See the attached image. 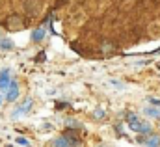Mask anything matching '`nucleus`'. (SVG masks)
I'll use <instances>...</instances> for the list:
<instances>
[{"label":"nucleus","mask_w":160,"mask_h":147,"mask_svg":"<svg viewBox=\"0 0 160 147\" xmlns=\"http://www.w3.org/2000/svg\"><path fill=\"white\" fill-rule=\"evenodd\" d=\"M9 26H11V30L21 28V26H22V21H21L19 17H11V19H9Z\"/></svg>","instance_id":"nucleus-12"},{"label":"nucleus","mask_w":160,"mask_h":147,"mask_svg":"<svg viewBox=\"0 0 160 147\" xmlns=\"http://www.w3.org/2000/svg\"><path fill=\"white\" fill-rule=\"evenodd\" d=\"M143 115H147V117H155V119H160V108H158V106H145V108H143Z\"/></svg>","instance_id":"nucleus-7"},{"label":"nucleus","mask_w":160,"mask_h":147,"mask_svg":"<svg viewBox=\"0 0 160 147\" xmlns=\"http://www.w3.org/2000/svg\"><path fill=\"white\" fill-rule=\"evenodd\" d=\"M127 127L132 130V132H138V134H151V130H153V127H151V123L147 121V119H142L138 114H127Z\"/></svg>","instance_id":"nucleus-1"},{"label":"nucleus","mask_w":160,"mask_h":147,"mask_svg":"<svg viewBox=\"0 0 160 147\" xmlns=\"http://www.w3.org/2000/svg\"><path fill=\"white\" fill-rule=\"evenodd\" d=\"M17 99H19V84L15 80H11L9 82V88H8V93H6V101L8 103H13Z\"/></svg>","instance_id":"nucleus-3"},{"label":"nucleus","mask_w":160,"mask_h":147,"mask_svg":"<svg viewBox=\"0 0 160 147\" xmlns=\"http://www.w3.org/2000/svg\"><path fill=\"white\" fill-rule=\"evenodd\" d=\"M143 144L145 147H160V134H147Z\"/></svg>","instance_id":"nucleus-6"},{"label":"nucleus","mask_w":160,"mask_h":147,"mask_svg":"<svg viewBox=\"0 0 160 147\" xmlns=\"http://www.w3.org/2000/svg\"><path fill=\"white\" fill-rule=\"evenodd\" d=\"M32 106H34V101H32V99L28 97V99H26V101L22 103V106H19V108H17V110L13 112L11 115H13V117H17V115H22V114H28V112L32 110Z\"/></svg>","instance_id":"nucleus-4"},{"label":"nucleus","mask_w":160,"mask_h":147,"mask_svg":"<svg viewBox=\"0 0 160 147\" xmlns=\"http://www.w3.org/2000/svg\"><path fill=\"white\" fill-rule=\"evenodd\" d=\"M110 84H112V86H116L118 89H123V88H125V84H123L121 80H116V78H112V80H110Z\"/></svg>","instance_id":"nucleus-15"},{"label":"nucleus","mask_w":160,"mask_h":147,"mask_svg":"<svg viewBox=\"0 0 160 147\" xmlns=\"http://www.w3.org/2000/svg\"><path fill=\"white\" fill-rule=\"evenodd\" d=\"M116 50V45L112 43V41H102L101 43V52L102 54H110V52H114Z\"/></svg>","instance_id":"nucleus-9"},{"label":"nucleus","mask_w":160,"mask_h":147,"mask_svg":"<svg viewBox=\"0 0 160 147\" xmlns=\"http://www.w3.org/2000/svg\"><path fill=\"white\" fill-rule=\"evenodd\" d=\"M116 132H118V136H123V127L121 125H116Z\"/></svg>","instance_id":"nucleus-17"},{"label":"nucleus","mask_w":160,"mask_h":147,"mask_svg":"<svg viewBox=\"0 0 160 147\" xmlns=\"http://www.w3.org/2000/svg\"><path fill=\"white\" fill-rule=\"evenodd\" d=\"M45 36H47V30H45V26H39V28H36V30L32 32V39H34L36 43L43 41V39H45Z\"/></svg>","instance_id":"nucleus-8"},{"label":"nucleus","mask_w":160,"mask_h":147,"mask_svg":"<svg viewBox=\"0 0 160 147\" xmlns=\"http://www.w3.org/2000/svg\"><path fill=\"white\" fill-rule=\"evenodd\" d=\"M78 145H80V140L77 138L75 130H73V132L67 130L65 134H62L60 138H56V140L52 142V147H78Z\"/></svg>","instance_id":"nucleus-2"},{"label":"nucleus","mask_w":160,"mask_h":147,"mask_svg":"<svg viewBox=\"0 0 160 147\" xmlns=\"http://www.w3.org/2000/svg\"><path fill=\"white\" fill-rule=\"evenodd\" d=\"M147 103H149L151 106H158L160 108V99H157V97H147Z\"/></svg>","instance_id":"nucleus-14"},{"label":"nucleus","mask_w":160,"mask_h":147,"mask_svg":"<svg viewBox=\"0 0 160 147\" xmlns=\"http://www.w3.org/2000/svg\"><path fill=\"white\" fill-rule=\"evenodd\" d=\"M65 125H67V129H82V123H80V121H77L75 117L65 119Z\"/></svg>","instance_id":"nucleus-11"},{"label":"nucleus","mask_w":160,"mask_h":147,"mask_svg":"<svg viewBox=\"0 0 160 147\" xmlns=\"http://www.w3.org/2000/svg\"><path fill=\"white\" fill-rule=\"evenodd\" d=\"M0 104H2V97H0Z\"/></svg>","instance_id":"nucleus-20"},{"label":"nucleus","mask_w":160,"mask_h":147,"mask_svg":"<svg viewBox=\"0 0 160 147\" xmlns=\"http://www.w3.org/2000/svg\"><path fill=\"white\" fill-rule=\"evenodd\" d=\"M99 147H108V145H99Z\"/></svg>","instance_id":"nucleus-19"},{"label":"nucleus","mask_w":160,"mask_h":147,"mask_svg":"<svg viewBox=\"0 0 160 147\" xmlns=\"http://www.w3.org/2000/svg\"><path fill=\"white\" fill-rule=\"evenodd\" d=\"M13 48H15V45L11 39H6V37L0 39V50H13Z\"/></svg>","instance_id":"nucleus-10"},{"label":"nucleus","mask_w":160,"mask_h":147,"mask_svg":"<svg viewBox=\"0 0 160 147\" xmlns=\"http://www.w3.org/2000/svg\"><path fill=\"white\" fill-rule=\"evenodd\" d=\"M56 106H58V108H65V106H69V104H67V103H58Z\"/></svg>","instance_id":"nucleus-18"},{"label":"nucleus","mask_w":160,"mask_h":147,"mask_svg":"<svg viewBox=\"0 0 160 147\" xmlns=\"http://www.w3.org/2000/svg\"><path fill=\"white\" fill-rule=\"evenodd\" d=\"M93 117L101 121V119H104V117H106V112L102 110V108H95V112H93Z\"/></svg>","instance_id":"nucleus-13"},{"label":"nucleus","mask_w":160,"mask_h":147,"mask_svg":"<svg viewBox=\"0 0 160 147\" xmlns=\"http://www.w3.org/2000/svg\"><path fill=\"white\" fill-rule=\"evenodd\" d=\"M17 144H19V145H30V142H28L26 138H17Z\"/></svg>","instance_id":"nucleus-16"},{"label":"nucleus","mask_w":160,"mask_h":147,"mask_svg":"<svg viewBox=\"0 0 160 147\" xmlns=\"http://www.w3.org/2000/svg\"><path fill=\"white\" fill-rule=\"evenodd\" d=\"M9 82H11L9 69H4V71H0V91H8V88H9Z\"/></svg>","instance_id":"nucleus-5"}]
</instances>
